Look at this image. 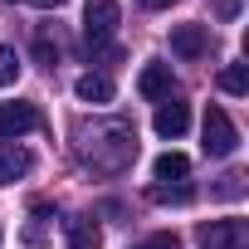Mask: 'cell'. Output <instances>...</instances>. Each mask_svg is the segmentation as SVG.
Masks as SVG:
<instances>
[{
    "label": "cell",
    "mask_w": 249,
    "mask_h": 249,
    "mask_svg": "<svg viewBox=\"0 0 249 249\" xmlns=\"http://www.w3.org/2000/svg\"><path fill=\"white\" fill-rule=\"evenodd\" d=\"M200 249H249V225L244 220H210L196 230Z\"/></svg>",
    "instance_id": "cell-4"
},
{
    "label": "cell",
    "mask_w": 249,
    "mask_h": 249,
    "mask_svg": "<svg viewBox=\"0 0 249 249\" xmlns=\"http://www.w3.org/2000/svg\"><path fill=\"white\" fill-rule=\"evenodd\" d=\"M215 196H225V200H234V196H244V176H239V171H230V176H220V186H215Z\"/></svg>",
    "instance_id": "cell-15"
},
{
    "label": "cell",
    "mask_w": 249,
    "mask_h": 249,
    "mask_svg": "<svg viewBox=\"0 0 249 249\" xmlns=\"http://www.w3.org/2000/svg\"><path fill=\"white\" fill-rule=\"evenodd\" d=\"M73 93H78L83 103L103 107V103H112V93H117V88H112V78H107V73H83V78L73 83Z\"/></svg>",
    "instance_id": "cell-10"
},
{
    "label": "cell",
    "mask_w": 249,
    "mask_h": 249,
    "mask_svg": "<svg viewBox=\"0 0 249 249\" xmlns=\"http://www.w3.org/2000/svg\"><path fill=\"white\" fill-rule=\"evenodd\" d=\"M152 176H157L161 186H166V181H186V176H191V161H186L181 152H161L157 166H152Z\"/></svg>",
    "instance_id": "cell-12"
},
{
    "label": "cell",
    "mask_w": 249,
    "mask_h": 249,
    "mask_svg": "<svg viewBox=\"0 0 249 249\" xmlns=\"http://www.w3.org/2000/svg\"><path fill=\"white\" fill-rule=\"evenodd\" d=\"M35 127H44L35 103H0V142H15V137H25Z\"/></svg>",
    "instance_id": "cell-5"
},
{
    "label": "cell",
    "mask_w": 249,
    "mask_h": 249,
    "mask_svg": "<svg viewBox=\"0 0 249 249\" xmlns=\"http://www.w3.org/2000/svg\"><path fill=\"white\" fill-rule=\"evenodd\" d=\"M30 5H39V10H59L64 0H30Z\"/></svg>",
    "instance_id": "cell-20"
},
{
    "label": "cell",
    "mask_w": 249,
    "mask_h": 249,
    "mask_svg": "<svg viewBox=\"0 0 249 249\" xmlns=\"http://www.w3.org/2000/svg\"><path fill=\"white\" fill-rule=\"evenodd\" d=\"M171 54H181V59H205V54H210V30H205V25H176V30H171Z\"/></svg>",
    "instance_id": "cell-6"
},
{
    "label": "cell",
    "mask_w": 249,
    "mask_h": 249,
    "mask_svg": "<svg viewBox=\"0 0 249 249\" xmlns=\"http://www.w3.org/2000/svg\"><path fill=\"white\" fill-rule=\"evenodd\" d=\"M83 157L93 171H122V166H132L137 157V132L127 127V122H103V127L93 132V142H83Z\"/></svg>",
    "instance_id": "cell-1"
},
{
    "label": "cell",
    "mask_w": 249,
    "mask_h": 249,
    "mask_svg": "<svg viewBox=\"0 0 249 249\" xmlns=\"http://www.w3.org/2000/svg\"><path fill=\"white\" fill-rule=\"evenodd\" d=\"M20 78V59H15V49H0V83H15Z\"/></svg>",
    "instance_id": "cell-16"
},
{
    "label": "cell",
    "mask_w": 249,
    "mask_h": 249,
    "mask_svg": "<svg viewBox=\"0 0 249 249\" xmlns=\"http://www.w3.org/2000/svg\"><path fill=\"white\" fill-rule=\"evenodd\" d=\"M220 88L234 93V98L249 93V73H244V64H225V69H220Z\"/></svg>",
    "instance_id": "cell-13"
},
{
    "label": "cell",
    "mask_w": 249,
    "mask_h": 249,
    "mask_svg": "<svg viewBox=\"0 0 249 249\" xmlns=\"http://www.w3.org/2000/svg\"><path fill=\"white\" fill-rule=\"evenodd\" d=\"M152 127H157V137H181V132L191 127V107L176 103V98H166V103L157 107V117H152Z\"/></svg>",
    "instance_id": "cell-9"
},
{
    "label": "cell",
    "mask_w": 249,
    "mask_h": 249,
    "mask_svg": "<svg viewBox=\"0 0 249 249\" xmlns=\"http://www.w3.org/2000/svg\"><path fill=\"white\" fill-rule=\"evenodd\" d=\"M117 20H122L117 0H88V5H83V39H88V49H103L112 39Z\"/></svg>",
    "instance_id": "cell-2"
},
{
    "label": "cell",
    "mask_w": 249,
    "mask_h": 249,
    "mask_svg": "<svg viewBox=\"0 0 249 249\" xmlns=\"http://www.w3.org/2000/svg\"><path fill=\"white\" fill-rule=\"evenodd\" d=\"M30 171H35V157H30V147H20V142H0V186L25 181Z\"/></svg>",
    "instance_id": "cell-7"
},
{
    "label": "cell",
    "mask_w": 249,
    "mask_h": 249,
    "mask_svg": "<svg viewBox=\"0 0 249 249\" xmlns=\"http://www.w3.org/2000/svg\"><path fill=\"white\" fill-rule=\"evenodd\" d=\"M200 147H205V157H230L234 147H239V132H234V122H230V112L225 107H205V127H200Z\"/></svg>",
    "instance_id": "cell-3"
},
{
    "label": "cell",
    "mask_w": 249,
    "mask_h": 249,
    "mask_svg": "<svg viewBox=\"0 0 249 249\" xmlns=\"http://www.w3.org/2000/svg\"><path fill=\"white\" fill-rule=\"evenodd\" d=\"M137 249H181V244H176V234H152V239H142Z\"/></svg>",
    "instance_id": "cell-17"
},
{
    "label": "cell",
    "mask_w": 249,
    "mask_h": 249,
    "mask_svg": "<svg viewBox=\"0 0 249 249\" xmlns=\"http://www.w3.org/2000/svg\"><path fill=\"white\" fill-rule=\"evenodd\" d=\"M64 234H69V249H103V234H98V225L88 215L64 220Z\"/></svg>",
    "instance_id": "cell-11"
},
{
    "label": "cell",
    "mask_w": 249,
    "mask_h": 249,
    "mask_svg": "<svg viewBox=\"0 0 249 249\" xmlns=\"http://www.w3.org/2000/svg\"><path fill=\"white\" fill-rule=\"evenodd\" d=\"M142 10H166V5H176V0H137Z\"/></svg>",
    "instance_id": "cell-19"
},
{
    "label": "cell",
    "mask_w": 249,
    "mask_h": 249,
    "mask_svg": "<svg viewBox=\"0 0 249 249\" xmlns=\"http://www.w3.org/2000/svg\"><path fill=\"white\" fill-rule=\"evenodd\" d=\"M196 191L191 186H152V200H161V205H186Z\"/></svg>",
    "instance_id": "cell-14"
},
{
    "label": "cell",
    "mask_w": 249,
    "mask_h": 249,
    "mask_svg": "<svg viewBox=\"0 0 249 249\" xmlns=\"http://www.w3.org/2000/svg\"><path fill=\"white\" fill-rule=\"evenodd\" d=\"M10 5H15V0H10Z\"/></svg>",
    "instance_id": "cell-21"
},
{
    "label": "cell",
    "mask_w": 249,
    "mask_h": 249,
    "mask_svg": "<svg viewBox=\"0 0 249 249\" xmlns=\"http://www.w3.org/2000/svg\"><path fill=\"white\" fill-rule=\"evenodd\" d=\"M137 93L152 98V103H166L176 93V78H171V64H147L142 78H137Z\"/></svg>",
    "instance_id": "cell-8"
},
{
    "label": "cell",
    "mask_w": 249,
    "mask_h": 249,
    "mask_svg": "<svg viewBox=\"0 0 249 249\" xmlns=\"http://www.w3.org/2000/svg\"><path fill=\"white\" fill-rule=\"evenodd\" d=\"M35 54H39V59H44V64H49V69H54V64H59V44H54V49H49V39H39V44H35Z\"/></svg>",
    "instance_id": "cell-18"
}]
</instances>
